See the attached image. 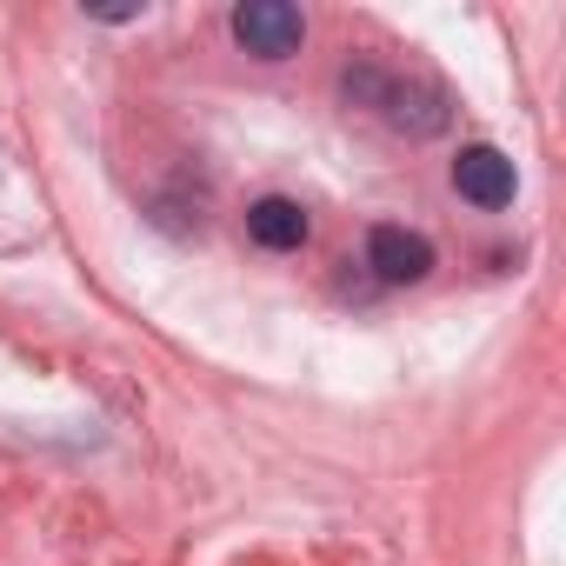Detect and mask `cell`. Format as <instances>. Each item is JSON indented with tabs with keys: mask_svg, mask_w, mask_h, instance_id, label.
Returning a JSON list of instances; mask_svg holds the SVG:
<instances>
[{
	"mask_svg": "<svg viewBox=\"0 0 566 566\" xmlns=\"http://www.w3.org/2000/svg\"><path fill=\"white\" fill-rule=\"evenodd\" d=\"M347 94L374 101V107H380L394 127H407V134H440V127H447V101H440V87L387 81V74H374V67H354V74H347Z\"/></svg>",
	"mask_w": 566,
	"mask_h": 566,
	"instance_id": "cell-1",
	"label": "cell"
},
{
	"mask_svg": "<svg viewBox=\"0 0 566 566\" xmlns=\"http://www.w3.org/2000/svg\"><path fill=\"white\" fill-rule=\"evenodd\" d=\"M233 41L247 54H260V61H287V54H301L307 21H301V8H287V0H240L233 8Z\"/></svg>",
	"mask_w": 566,
	"mask_h": 566,
	"instance_id": "cell-2",
	"label": "cell"
},
{
	"mask_svg": "<svg viewBox=\"0 0 566 566\" xmlns=\"http://www.w3.org/2000/svg\"><path fill=\"white\" fill-rule=\"evenodd\" d=\"M367 266L387 280V287H413V280H427L433 273V240L427 233H413V227H374L367 233Z\"/></svg>",
	"mask_w": 566,
	"mask_h": 566,
	"instance_id": "cell-3",
	"label": "cell"
},
{
	"mask_svg": "<svg viewBox=\"0 0 566 566\" xmlns=\"http://www.w3.org/2000/svg\"><path fill=\"white\" fill-rule=\"evenodd\" d=\"M453 187H460V200H473V207H513V160L500 154V147H460V160H453Z\"/></svg>",
	"mask_w": 566,
	"mask_h": 566,
	"instance_id": "cell-4",
	"label": "cell"
},
{
	"mask_svg": "<svg viewBox=\"0 0 566 566\" xmlns=\"http://www.w3.org/2000/svg\"><path fill=\"white\" fill-rule=\"evenodd\" d=\"M247 233H253L266 253H287V247L307 240V213H301V200H287V193H266V200L247 207Z\"/></svg>",
	"mask_w": 566,
	"mask_h": 566,
	"instance_id": "cell-5",
	"label": "cell"
}]
</instances>
